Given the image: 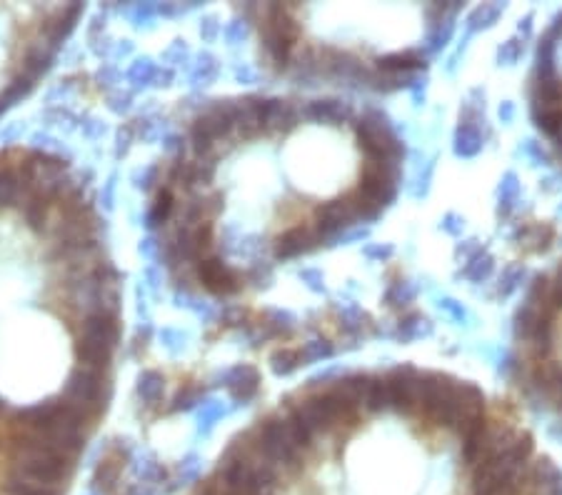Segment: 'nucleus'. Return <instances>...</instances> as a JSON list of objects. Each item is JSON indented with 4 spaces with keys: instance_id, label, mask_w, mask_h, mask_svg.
<instances>
[{
    "instance_id": "nucleus-1",
    "label": "nucleus",
    "mask_w": 562,
    "mask_h": 495,
    "mask_svg": "<svg viewBox=\"0 0 562 495\" xmlns=\"http://www.w3.org/2000/svg\"><path fill=\"white\" fill-rule=\"evenodd\" d=\"M390 383V395H393V411L397 415H418V383L420 370L410 365H397L390 373H385Z\"/></svg>"
},
{
    "instance_id": "nucleus-2",
    "label": "nucleus",
    "mask_w": 562,
    "mask_h": 495,
    "mask_svg": "<svg viewBox=\"0 0 562 495\" xmlns=\"http://www.w3.org/2000/svg\"><path fill=\"white\" fill-rule=\"evenodd\" d=\"M525 388L542 400H562V365L555 360L535 363L527 373Z\"/></svg>"
},
{
    "instance_id": "nucleus-3",
    "label": "nucleus",
    "mask_w": 562,
    "mask_h": 495,
    "mask_svg": "<svg viewBox=\"0 0 562 495\" xmlns=\"http://www.w3.org/2000/svg\"><path fill=\"white\" fill-rule=\"evenodd\" d=\"M317 245H323V238L315 230V226H293L275 238L273 253L278 260H287V258H298L303 253L315 251Z\"/></svg>"
},
{
    "instance_id": "nucleus-4",
    "label": "nucleus",
    "mask_w": 562,
    "mask_h": 495,
    "mask_svg": "<svg viewBox=\"0 0 562 495\" xmlns=\"http://www.w3.org/2000/svg\"><path fill=\"white\" fill-rule=\"evenodd\" d=\"M353 118V108L335 98H325V101H310L300 105V120L315 123V126H330L337 128Z\"/></svg>"
},
{
    "instance_id": "nucleus-5",
    "label": "nucleus",
    "mask_w": 562,
    "mask_h": 495,
    "mask_svg": "<svg viewBox=\"0 0 562 495\" xmlns=\"http://www.w3.org/2000/svg\"><path fill=\"white\" fill-rule=\"evenodd\" d=\"M527 495H562V473L550 458L538 460L535 466H530L525 483Z\"/></svg>"
},
{
    "instance_id": "nucleus-6",
    "label": "nucleus",
    "mask_w": 562,
    "mask_h": 495,
    "mask_svg": "<svg viewBox=\"0 0 562 495\" xmlns=\"http://www.w3.org/2000/svg\"><path fill=\"white\" fill-rule=\"evenodd\" d=\"M225 381V390L227 395L235 400V403H248L252 395L257 393V383H260V376L257 370L250 368V365H235L222 376Z\"/></svg>"
},
{
    "instance_id": "nucleus-7",
    "label": "nucleus",
    "mask_w": 562,
    "mask_h": 495,
    "mask_svg": "<svg viewBox=\"0 0 562 495\" xmlns=\"http://www.w3.org/2000/svg\"><path fill=\"white\" fill-rule=\"evenodd\" d=\"M505 8H508L505 3H483L475 10H470V15L465 18V36H462V40H470V38L483 33V30L492 28L505 13Z\"/></svg>"
},
{
    "instance_id": "nucleus-8",
    "label": "nucleus",
    "mask_w": 562,
    "mask_h": 495,
    "mask_svg": "<svg viewBox=\"0 0 562 495\" xmlns=\"http://www.w3.org/2000/svg\"><path fill=\"white\" fill-rule=\"evenodd\" d=\"M485 138L487 133H483V128L478 126H460L455 128V138H453V150L457 158H475L483 150Z\"/></svg>"
},
{
    "instance_id": "nucleus-9",
    "label": "nucleus",
    "mask_w": 562,
    "mask_h": 495,
    "mask_svg": "<svg viewBox=\"0 0 562 495\" xmlns=\"http://www.w3.org/2000/svg\"><path fill=\"white\" fill-rule=\"evenodd\" d=\"M555 240V230L547 223H527V226L520 228L517 233V243L525 248L527 253H545Z\"/></svg>"
},
{
    "instance_id": "nucleus-10",
    "label": "nucleus",
    "mask_w": 562,
    "mask_h": 495,
    "mask_svg": "<svg viewBox=\"0 0 562 495\" xmlns=\"http://www.w3.org/2000/svg\"><path fill=\"white\" fill-rule=\"evenodd\" d=\"M517 203H520V178L512 170H508L500 178V185H497V215L510 218L517 208Z\"/></svg>"
},
{
    "instance_id": "nucleus-11",
    "label": "nucleus",
    "mask_w": 562,
    "mask_h": 495,
    "mask_svg": "<svg viewBox=\"0 0 562 495\" xmlns=\"http://www.w3.org/2000/svg\"><path fill=\"white\" fill-rule=\"evenodd\" d=\"M365 413H388L393 411V395H390V383L385 376H372L370 383V390H367V398H365Z\"/></svg>"
},
{
    "instance_id": "nucleus-12",
    "label": "nucleus",
    "mask_w": 562,
    "mask_h": 495,
    "mask_svg": "<svg viewBox=\"0 0 562 495\" xmlns=\"http://www.w3.org/2000/svg\"><path fill=\"white\" fill-rule=\"evenodd\" d=\"M483 123H485V90L473 88L460 105V126L483 128Z\"/></svg>"
},
{
    "instance_id": "nucleus-13",
    "label": "nucleus",
    "mask_w": 562,
    "mask_h": 495,
    "mask_svg": "<svg viewBox=\"0 0 562 495\" xmlns=\"http://www.w3.org/2000/svg\"><path fill=\"white\" fill-rule=\"evenodd\" d=\"M432 333V323L427 320L425 316H420V313H407V316L400 318V323H397V338L402 340V343H407V340H415V338H425V335Z\"/></svg>"
},
{
    "instance_id": "nucleus-14",
    "label": "nucleus",
    "mask_w": 562,
    "mask_h": 495,
    "mask_svg": "<svg viewBox=\"0 0 562 495\" xmlns=\"http://www.w3.org/2000/svg\"><path fill=\"white\" fill-rule=\"evenodd\" d=\"M535 126L542 131V135H547L550 140H557L562 133V105L555 108H545V110H535L533 113Z\"/></svg>"
},
{
    "instance_id": "nucleus-15",
    "label": "nucleus",
    "mask_w": 562,
    "mask_h": 495,
    "mask_svg": "<svg viewBox=\"0 0 562 495\" xmlns=\"http://www.w3.org/2000/svg\"><path fill=\"white\" fill-rule=\"evenodd\" d=\"M492 273H495V258L487 251L480 253L475 260L465 263V268H462V275H465L470 283H485Z\"/></svg>"
},
{
    "instance_id": "nucleus-16",
    "label": "nucleus",
    "mask_w": 562,
    "mask_h": 495,
    "mask_svg": "<svg viewBox=\"0 0 562 495\" xmlns=\"http://www.w3.org/2000/svg\"><path fill=\"white\" fill-rule=\"evenodd\" d=\"M415 295H418V288L410 281H395L390 283L388 293H385V303L390 308H407L415 300Z\"/></svg>"
},
{
    "instance_id": "nucleus-17",
    "label": "nucleus",
    "mask_w": 562,
    "mask_h": 495,
    "mask_svg": "<svg viewBox=\"0 0 562 495\" xmlns=\"http://www.w3.org/2000/svg\"><path fill=\"white\" fill-rule=\"evenodd\" d=\"M300 365H303V360H300L298 348H280V350L273 353V358H270V368H273V373H278V376H290Z\"/></svg>"
},
{
    "instance_id": "nucleus-18",
    "label": "nucleus",
    "mask_w": 562,
    "mask_h": 495,
    "mask_svg": "<svg viewBox=\"0 0 562 495\" xmlns=\"http://www.w3.org/2000/svg\"><path fill=\"white\" fill-rule=\"evenodd\" d=\"M522 281H525V265H522V263L508 265V268L503 270V275H500V283H497V295H500V298H510V295L522 286Z\"/></svg>"
},
{
    "instance_id": "nucleus-19",
    "label": "nucleus",
    "mask_w": 562,
    "mask_h": 495,
    "mask_svg": "<svg viewBox=\"0 0 562 495\" xmlns=\"http://www.w3.org/2000/svg\"><path fill=\"white\" fill-rule=\"evenodd\" d=\"M298 350H300L303 365H310V363H317V360L330 358V355L335 353V346L325 338H315V340H310V343H305L303 348H298Z\"/></svg>"
},
{
    "instance_id": "nucleus-20",
    "label": "nucleus",
    "mask_w": 562,
    "mask_h": 495,
    "mask_svg": "<svg viewBox=\"0 0 562 495\" xmlns=\"http://www.w3.org/2000/svg\"><path fill=\"white\" fill-rule=\"evenodd\" d=\"M522 53H525V40L515 36L497 48V63H500V66H515V63L522 58Z\"/></svg>"
},
{
    "instance_id": "nucleus-21",
    "label": "nucleus",
    "mask_w": 562,
    "mask_h": 495,
    "mask_svg": "<svg viewBox=\"0 0 562 495\" xmlns=\"http://www.w3.org/2000/svg\"><path fill=\"white\" fill-rule=\"evenodd\" d=\"M162 376L160 373H143L138 381V393L143 395V400H148V403H153V400H158L162 395Z\"/></svg>"
},
{
    "instance_id": "nucleus-22",
    "label": "nucleus",
    "mask_w": 562,
    "mask_h": 495,
    "mask_svg": "<svg viewBox=\"0 0 562 495\" xmlns=\"http://www.w3.org/2000/svg\"><path fill=\"white\" fill-rule=\"evenodd\" d=\"M517 153H522V156L533 163V165H550V153L545 150V145L540 143V140H533V138L522 140V145L517 148Z\"/></svg>"
},
{
    "instance_id": "nucleus-23",
    "label": "nucleus",
    "mask_w": 562,
    "mask_h": 495,
    "mask_svg": "<svg viewBox=\"0 0 562 495\" xmlns=\"http://www.w3.org/2000/svg\"><path fill=\"white\" fill-rule=\"evenodd\" d=\"M480 253H485V245L480 243L478 238H467V240H462V243H457V248H455V256H457V260H462V263L475 260Z\"/></svg>"
},
{
    "instance_id": "nucleus-24",
    "label": "nucleus",
    "mask_w": 562,
    "mask_h": 495,
    "mask_svg": "<svg viewBox=\"0 0 562 495\" xmlns=\"http://www.w3.org/2000/svg\"><path fill=\"white\" fill-rule=\"evenodd\" d=\"M440 311H445L455 323H460V325H467V320H470V313H467V308L460 303V300H455V298H443V300H440Z\"/></svg>"
},
{
    "instance_id": "nucleus-25",
    "label": "nucleus",
    "mask_w": 562,
    "mask_h": 495,
    "mask_svg": "<svg viewBox=\"0 0 562 495\" xmlns=\"http://www.w3.org/2000/svg\"><path fill=\"white\" fill-rule=\"evenodd\" d=\"M440 228H443L448 235L457 238V235H462V230H465V218H460L457 213H445L443 221H440Z\"/></svg>"
},
{
    "instance_id": "nucleus-26",
    "label": "nucleus",
    "mask_w": 562,
    "mask_h": 495,
    "mask_svg": "<svg viewBox=\"0 0 562 495\" xmlns=\"http://www.w3.org/2000/svg\"><path fill=\"white\" fill-rule=\"evenodd\" d=\"M432 170H435V161L425 163V170H420L418 175V188H415V195H425L427 188H430V180H432Z\"/></svg>"
},
{
    "instance_id": "nucleus-27",
    "label": "nucleus",
    "mask_w": 562,
    "mask_h": 495,
    "mask_svg": "<svg viewBox=\"0 0 562 495\" xmlns=\"http://www.w3.org/2000/svg\"><path fill=\"white\" fill-rule=\"evenodd\" d=\"M545 38H547V40H552V43H560L562 40V13L550 23V28H547Z\"/></svg>"
},
{
    "instance_id": "nucleus-28",
    "label": "nucleus",
    "mask_w": 562,
    "mask_h": 495,
    "mask_svg": "<svg viewBox=\"0 0 562 495\" xmlns=\"http://www.w3.org/2000/svg\"><path fill=\"white\" fill-rule=\"evenodd\" d=\"M497 115H500V120H503L505 126H508V123H512V118H515V103L512 101H503V103H500V108H497Z\"/></svg>"
},
{
    "instance_id": "nucleus-29",
    "label": "nucleus",
    "mask_w": 562,
    "mask_h": 495,
    "mask_svg": "<svg viewBox=\"0 0 562 495\" xmlns=\"http://www.w3.org/2000/svg\"><path fill=\"white\" fill-rule=\"evenodd\" d=\"M533 36V13H527L525 18L517 23V38H522V40H527V38Z\"/></svg>"
},
{
    "instance_id": "nucleus-30",
    "label": "nucleus",
    "mask_w": 562,
    "mask_h": 495,
    "mask_svg": "<svg viewBox=\"0 0 562 495\" xmlns=\"http://www.w3.org/2000/svg\"><path fill=\"white\" fill-rule=\"evenodd\" d=\"M365 256L367 258H390L393 256V248H390V245H367Z\"/></svg>"
},
{
    "instance_id": "nucleus-31",
    "label": "nucleus",
    "mask_w": 562,
    "mask_h": 495,
    "mask_svg": "<svg viewBox=\"0 0 562 495\" xmlns=\"http://www.w3.org/2000/svg\"><path fill=\"white\" fill-rule=\"evenodd\" d=\"M303 281H307V286H310L312 290H323V275L317 273V270H305V273H303Z\"/></svg>"
},
{
    "instance_id": "nucleus-32",
    "label": "nucleus",
    "mask_w": 562,
    "mask_h": 495,
    "mask_svg": "<svg viewBox=\"0 0 562 495\" xmlns=\"http://www.w3.org/2000/svg\"><path fill=\"white\" fill-rule=\"evenodd\" d=\"M410 90H413L415 103H423V98H425V80H415V83L410 85Z\"/></svg>"
},
{
    "instance_id": "nucleus-33",
    "label": "nucleus",
    "mask_w": 562,
    "mask_h": 495,
    "mask_svg": "<svg viewBox=\"0 0 562 495\" xmlns=\"http://www.w3.org/2000/svg\"><path fill=\"white\" fill-rule=\"evenodd\" d=\"M560 213H562V205H560Z\"/></svg>"
}]
</instances>
